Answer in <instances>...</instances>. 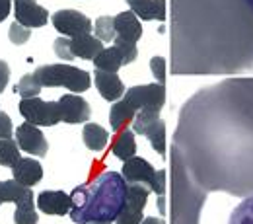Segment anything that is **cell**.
<instances>
[{
  "instance_id": "1",
  "label": "cell",
  "mask_w": 253,
  "mask_h": 224,
  "mask_svg": "<svg viewBox=\"0 0 253 224\" xmlns=\"http://www.w3.org/2000/svg\"><path fill=\"white\" fill-rule=\"evenodd\" d=\"M253 24L248 0H171V74H214L240 64Z\"/></svg>"
},
{
  "instance_id": "2",
  "label": "cell",
  "mask_w": 253,
  "mask_h": 224,
  "mask_svg": "<svg viewBox=\"0 0 253 224\" xmlns=\"http://www.w3.org/2000/svg\"><path fill=\"white\" fill-rule=\"evenodd\" d=\"M128 183L117 172H103L90 183L78 185L70 193V219L76 224L115 223L125 209Z\"/></svg>"
},
{
  "instance_id": "3",
  "label": "cell",
  "mask_w": 253,
  "mask_h": 224,
  "mask_svg": "<svg viewBox=\"0 0 253 224\" xmlns=\"http://www.w3.org/2000/svg\"><path fill=\"white\" fill-rule=\"evenodd\" d=\"M205 199L207 191L193 181L177 148L171 146V224H199Z\"/></svg>"
},
{
  "instance_id": "4",
  "label": "cell",
  "mask_w": 253,
  "mask_h": 224,
  "mask_svg": "<svg viewBox=\"0 0 253 224\" xmlns=\"http://www.w3.org/2000/svg\"><path fill=\"white\" fill-rule=\"evenodd\" d=\"M35 78L39 80L41 88H68L74 94H82L90 90L92 76L88 70L70 66V64H43L35 72Z\"/></svg>"
},
{
  "instance_id": "5",
  "label": "cell",
  "mask_w": 253,
  "mask_h": 224,
  "mask_svg": "<svg viewBox=\"0 0 253 224\" xmlns=\"http://www.w3.org/2000/svg\"><path fill=\"white\" fill-rule=\"evenodd\" d=\"M126 105L138 113V111H146L152 115H160L164 103H166V86L164 84H140V86H132L125 92V96L121 97Z\"/></svg>"
},
{
  "instance_id": "6",
  "label": "cell",
  "mask_w": 253,
  "mask_h": 224,
  "mask_svg": "<svg viewBox=\"0 0 253 224\" xmlns=\"http://www.w3.org/2000/svg\"><path fill=\"white\" fill-rule=\"evenodd\" d=\"M22 117L35 127H53L61 123V111L57 101H45L41 97L22 99L20 101Z\"/></svg>"
},
{
  "instance_id": "7",
  "label": "cell",
  "mask_w": 253,
  "mask_h": 224,
  "mask_svg": "<svg viewBox=\"0 0 253 224\" xmlns=\"http://www.w3.org/2000/svg\"><path fill=\"white\" fill-rule=\"evenodd\" d=\"M132 133L146 136L150 140L152 148L160 156L166 158V154H168V150H166L168 148L166 146V123H164V119H160V115L138 111L132 119Z\"/></svg>"
},
{
  "instance_id": "8",
  "label": "cell",
  "mask_w": 253,
  "mask_h": 224,
  "mask_svg": "<svg viewBox=\"0 0 253 224\" xmlns=\"http://www.w3.org/2000/svg\"><path fill=\"white\" fill-rule=\"evenodd\" d=\"M51 22L55 30L61 33V37H78L92 33L94 30V22L76 10H59L51 16Z\"/></svg>"
},
{
  "instance_id": "9",
  "label": "cell",
  "mask_w": 253,
  "mask_h": 224,
  "mask_svg": "<svg viewBox=\"0 0 253 224\" xmlns=\"http://www.w3.org/2000/svg\"><path fill=\"white\" fill-rule=\"evenodd\" d=\"M16 142L20 150H26L37 158L47 156L49 150V142L45 138V134L41 133V129L32 125V123H22L16 127Z\"/></svg>"
},
{
  "instance_id": "10",
  "label": "cell",
  "mask_w": 253,
  "mask_h": 224,
  "mask_svg": "<svg viewBox=\"0 0 253 224\" xmlns=\"http://www.w3.org/2000/svg\"><path fill=\"white\" fill-rule=\"evenodd\" d=\"M59 111H61V121L68 125H78V123H88L92 109L90 103L78 94H64L57 99Z\"/></svg>"
},
{
  "instance_id": "11",
  "label": "cell",
  "mask_w": 253,
  "mask_h": 224,
  "mask_svg": "<svg viewBox=\"0 0 253 224\" xmlns=\"http://www.w3.org/2000/svg\"><path fill=\"white\" fill-rule=\"evenodd\" d=\"M14 16L16 22L28 30L43 28L49 20L47 8L39 6L37 0H14Z\"/></svg>"
},
{
  "instance_id": "12",
  "label": "cell",
  "mask_w": 253,
  "mask_h": 224,
  "mask_svg": "<svg viewBox=\"0 0 253 224\" xmlns=\"http://www.w3.org/2000/svg\"><path fill=\"white\" fill-rule=\"evenodd\" d=\"M121 176H123V179L126 183H140V185H146L148 189H152L154 178H156V170L148 160H144L140 156H132L126 162H123Z\"/></svg>"
},
{
  "instance_id": "13",
  "label": "cell",
  "mask_w": 253,
  "mask_h": 224,
  "mask_svg": "<svg viewBox=\"0 0 253 224\" xmlns=\"http://www.w3.org/2000/svg\"><path fill=\"white\" fill-rule=\"evenodd\" d=\"M94 82L95 88L99 92V96L105 101H119L125 96V84L123 80L117 76V72H105V70H94Z\"/></svg>"
},
{
  "instance_id": "14",
  "label": "cell",
  "mask_w": 253,
  "mask_h": 224,
  "mask_svg": "<svg viewBox=\"0 0 253 224\" xmlns=\"http://www.w3.org/2000/svg\"><path fill=\"white\" fill-rule=\"evenodd\" d=\"M37 207L45 215L53 217H64L72 209L70 195L64 191H43L37 195Z\"/></svg>"
},
{
  "instance_id": "15",
  "label": "cell",
  "mask_w": 253,
  "mask_h": 224,
  "mask_svg": "<svg viewBox=\"0 0 253 224\" xmlns=\"http://www.w3.org/2000/svg\"><path fill=\"white\" fill-rule=\"evenodd\" d=\"M126 4L130 12L144 22H166L168 18V0H126Z\"/></svg>"
},
{
  "instance_id": "16",
  "label": "cell",
  "mask_w": 253,
  "mask_h": 224,
  "mask_svg": "<svg viewBox=\"0 0 253 224\" xmlns=\"http://www.w3.org/2000/svg\"><path fill=\"white\" fill-rule=\"evenodd\" d=\"M68 49H70V55L74 59H84V61H94L95 57L105 49L103 43L92 35V33H86V35H78V37H70L68 39Z\"/></svg>"
},
{
  "instance_id": "17",
  "label": "cell",
  "mask_w": 253,
  "mask_h": 224,
  "mask_svg": "<svg viewBox=\"0 0 253 224\" xmlns=\"http://www.w3.org/2000/svg\"><path fill=\"white\" fill-rule=\"evenodd\" d=\"M12 176H14V181L32 189L33 185H37L43 179V168L33 158H20V162L12 168Z\"/></svg>"
},
{
  "instance_id": "18",
  "label": "cell",
  "mask_w": 253,
  "mask_h": 224,
  "mask_svg": "<svg viewBox=\"0 0 253 224\" xmlns=\"http://www.w3.org/2000/svg\"><path fill=\"white\" fill-rule=\"evenodd\" d=\"M115 32H117V37L125 41L138 43L142 37V24L130 10H125L115 16Z\"/></svg>"
},
{
  "instance_id": "19",
  "label": "cell",
  "mask_w": 253,
  "mask_h": 224,
  "mask_svg": "<svg viewBox=\"0 0 253 224\" xmlns=\"http://www.w3.org/2000/svg\"><path fill=\"white\" fill-rule=\"evenodd\" d=\"M111 152L115 158H119L121 162H126L128 158H132L136 154V140H134V133L130 129H123L117 138L111 144Z\"/></svg>"
},
{
  "instance_id": "20",
  "label": "cell",
  "mask_w": 253,
  "mask_h": 224,
  "mask_svg": "<svg viewBox=\"0 0 253 224\" xmlns=\"http://www.w3.org/2000/svg\"><path fill=\"white\" fill-rule=\"evenodd\" d=\"M82 138H84V144L90 148V150H103L109 142V133L101 125L97 123H86V127L82 131Z\"/></svg>"
},
{
  "instance_id": "21",
  "label": "cell",
  "mask_w": 253,
  "mask_h": 224,
  "mask_svg": "<svg viewBox=\"0 0 253 224\" xmlns=\"http://www.w3.org/2000/svg\"><path fill=\"white\" fill-rule=\"evenodd\" d=\"M39 215L35 211V203H33V193L26 195L24 199H20L16 203V211H14V223L16 224H37Z\"/></svg>"
},
{
  "instance_id": "22",
  "label": "cell",
  "mask_w": 253,
  "mask_h": 224,
  "mask_svg": "<svg viewBox=\"0 0 253 224\" xmlns=\"http://www.w3.org/2000/svg\"><path fill=\"white\" fill-rule=\"evenodd\" d=\"M94 64L97 70H105V72H117L123 66V57L117 51V47H105L97 57L94 59Z\"/></svg>"
},
{
  "instance_id": "23",
  "label": "cell",
  "mask_w": 253,
  "mask_h": 224,
  "mask_svg": "<svg viewBox=\"0 0 253 224\" xmlns=\"http://www.w3.org/2000/svg\"><path fill=\"white\" fill-rule=\"evenodd\" d=\"M134 115H136V113L126 105L123 99L111 103V111H109V123H111V129H113V131H123V127H125L126 123L134 119Z\"/></svg>"
},
{
  "instance_id": "24",
  "label": "cell",
  "mask_w": 253,
  "mask_h": 224,
  "mask_svg": "<svg viewBox=\"0 0 253 224\" xmlns=\"http://www.w3.org/2000/svg\"><path fill=\"white\" fill-rule=\"evenodd\" d=\"M30 193H32L30 187H24L14 179L0 181V205L2 203H18L20 199H24Z\"/></svg>"
},
{
  "instance_id": "25",
  "label": "cell",
  "mask_w": 253,
  "mask_h": 224,
  "mask_svg": "<svg viewBox=\"0 0 253 224\" xmlns=\"http://www.w3.org/2000/svg\"><path fill=\"white\" fill-rule=\"evenodd\" d=\"M94 33L101 43H111V41H115V37H117V32H115V18H113V16H101V18H97L94 24Z\"/></svg>"
},
{
  "instance_id": "26",
  "label": "cell",
  "mask_w": 253,
  "mask_h": 224,
  "mask_svg": "<svg viewBox=\"0 0 253 224\" xmlns=\"http://www.w3.org/2000/svg\"><path fill=\"white\" fill-rule=\"evenodd\" d=\"M20 148H18V142L12 140V138H0V164L2 166H8V168H14L18 162H20Z\"/></svg>"
},
{
  "instance_id": "27",
  "label": "cell",
  "mask_w": 253,
  "mask_h": 224,
  "mask_svg": "<svg viewBox=\"0 0 253 224\" xmlns=\"http://www.w3.org/2000/svg\"><path fill=\"white\" fill-rule=\"evenodd\" d=\"M41 84L39 80L35 78V74H26L16 86H14V94L22 96V99H32V97H37L39 92H41Z\"/></svg>"
},
{
  "instance_id": "28",
  "label": "cell",
  "mask_w": 253,
  "mask_h": 224,
  "mask_svg": "<svg viewBox=\"0 0 253 224\" xmlns=\"http://www.w3.org/2000/svg\"><path fill=\"white\" fill-rule=\"evenodd\" d=\"M228 224H253V193L234 209Z\"/></svg>"
},
{
  "instance_id": "29",
  "label": "cell",
  "mask_w": 253,
  "mask_h": 224,
  "mask_svg": "<svg viewBox=\"0 0 253 224\" xmlns=\"http://www.w3.org/2000/svg\"><path fill=\"white\" fill-rule=\"evenodd\" d=\"M113 47H117V51L121 53L123 64H130L132 61H136V57H138L136 43H130V41H125V39H121V37H115Z\"/></svg>"
},
{
  "instance_id": "30",
  "label": "cell",
  "mask_w": 253,
  "mask_h": 224,
  "mask_svg": "<svg viewBox=\"0 0 253 224\" xmlns=\"http://www.w3.org/2000/svg\"><path fill=\"white\" fill-rule=\"evenodd\" d=\"M144 221V215H142V211H132L130 207H126L121 211V215L117 217V221L115 224H140Z\"/></svg>"
},
{
  "instance_id": "31",
  "label": "cell",
  "mask_w": 253,
  "mask_h": 224,
  "mask_svg": "<svg viewBox=\"0 0 253 224\" xmlns=\"http://www.w3.org/2000/svg\"><path fill=\"white\" fill-rule=\"evenodd\" d=\"M10 41L14 43V45H24L28 39H30V30L28 28H24V26H20L18 22H14L12 26H10Z\"/></svg>"
},
{
  "instance_id": "32",
  "label": "cell",
  "mask_w": 253,
  "mask_h": 224,
  "mask_svg": "<svg viewBox=\"0 0 253 224\" xmlns=\"http://www.w3.org/2000/svg\"><path fill=\"white\" fill-rule=\"evenodd\" d=\"M150 68H152V74H154L156 82L166 86V72H168V63H166V59L154 57V59L150 61Z\"/></svg>"
},
{
  "instance_id": "33",
  "label": "cell",
  "mask_w": 253,
  "mask_h": 224,
  "mask_svg": "<svg viewBox=\"0 0 253 224\" xmlns=\"http://www.w3.org/2000/svg\"><path fill=\"white\" fill-rule=\"evenodd\" d=\"M12 134H14L12 119L8 117V113L0 111V138H12Z\"/></svg>"
},
{
  "instance_id": "34",
  "label": "cell",
  "mask_w": 253,
  "mask_h": 224,
  "mask_svg": "<svg viewBox=\"0 0 253 224\" xmlns=\"http://www.w3.org/2000/svg\"><path fill=\"white\" fill-rule=\"evenodd\" d=\"M55 55L64 59V61H72V59H74V57L70 55V49H68V39L59 37V39L55 41Z\"/></svg>"
},
{
  "instance_id": "35",
  "label": "cell",
  "mask_w": 253,
  "mask_h": 224,
  "mask_svg": "<svg viewBox=\"0 0 253 224\" xmlns=\"http://www.w3.org/2000/svg\"><path fill=\"white\" fill-rule=\"evenodd\" d=\"M8 80H10V66H8L6 61H2V59H0V94L6 90Z\"/></svg>"
},
{
  "instance_id": "36",
  "label": "cell",
  "mask_w": 253,
  "mask_h": 224,
  "mask_svg": "<svg viewBox=\"0 0 253 224\" xmlns=\"http://www.w3.org/2000/svg\"><path fill=\"white\" fill-rule=\"evenodd\" d=\"M12 12V0H0V22H4Z\"/></svg>"
},
{
  "instance_id": "37",
  "label": "cell",
  "mask_w": 253,
  "mask_h": 224,
  "mask_svg": "<svg viewBox=\"0 0 253 224\" xmlns=\"http://www.w3.org/2000/svg\"><path fill=\"white\" fill-rule=\"evenodd\" d=\"M140 224H166L162 219H154V217H148V219H144Z\"/></svg>"
},
{
  "instance_id": "38",
  "label": "cell",
  "mask_w": 253,
  "mask_h": 224,
  "mask_svg": "<svg viewBox=\"0 0 253 224\" xmlns=\"http://www.w3.org/2000/svg\"><path fill=\"white\" fill-rule=\"evenodd\" d=\"M90 224H113V223H90Z\"/></svg>"
},
{
  "instance_id": "39",
  "label": "cell",
  "mask_w": 253,
  "mask_h": 224,
  "mask_svg": "<svg viewBox=\"0 0 253 224\" xmlns=\"http://www.w3.org/2000/svg\"><path fill=\"white\" fill-rule=\"evenodd\" d=\"M248 4H250V6L253 8V0H248Z\"/></svg>"
}]
</instances>
